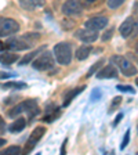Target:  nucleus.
Instances as JSON below:
<instances>
[{
	"instance_id": "9",
	"label": "nucleus",
	"mask_w": 138,
	"mask_h": 155,
	"mask_svg": "<svg viewBox=\"0 0 138 155\" xmlns=\"http://www.w3.org/2000/svg\"><path fill=\"white\" fill-rule=\"evenodd\" d=\"M82 10H83V4H82V0H66L62 6V13L65 15H79L82 14Z\"/></svg>"
},
{
	"instance_id": "24",
	"label": "nucleus",
	"mask_w": 138,
	"mask_h": 155,
	"mask_svg": "<svg viewBox=\"0 0 138 155\" xmlns=\"http://www.w3.org/2000/svg\"><path fill=\"white\" fill-rule=\"evenodd\" d=\"M116 89L120 91H124V93H130V94H134L135 93V89H133L131 86H124V84H117Z\"/></svg>"
},
{
	"instance_id": "32",
	"label": "nucleus",
	"mask_w": 138,
	"mask_h": 155,
	"mask_svg": "<svg viewBox=\"0 0 138 155\" xmlns=\"http://www.w3.org/2000/svg\"><path fill=\"white\" fill-rule=\"evenodd\" d=\"M11 74H6V72H2V79H7V78H11Z\"/></svg>"
},
{
	"instance_id": "37",
	"label": "nucleus",
	"mask_w": 138,
	"mask_h": 155,
	"mask_svg": "<svg viewBox=\"0 0 138 155\" xmlns=\"http://www.w3.org/2000/svg\"><path fill=\"white\" fill-rule=\"evenodd\" d=\"M137 132H138V122H137Z\"/></svg>"
},
{
	"instance_id": "33",
	"label": "nucleus",
	"mask_w": 138,
	"mask_h": 155,
	"mask_svg": "<svg viewBox=\"0 0 138 155\" xmlns=\"http://www.w3.org/2000/svg\"><path fill=\"white\" fill-rule=\"evenodd\" d=\"M2 133H4V120L2 119Z\"/></svg>"
},
{
	"instance_id": "28",
	"label": "nucleus",
	"mask_w": 138,
	"mask_h": 155,
	"mask_svg": "<svg viewBox=\"0 0 138 155\" xmlns=\"http://www.w3.org/2000/svg\"><path fill=\"white\" fill-rule=\"evenodd\" d=\"M130 141V130H127L124 134V137H123V141H122V145H120V150H124L126 148V145L129 144Z\"/></svg>"
},
{
	"instance_id": "20",
	"label": "nucleus",
	"mask_w": 138,
	"mask_h": 155,
	"mask_svg": "<svg viewBox=\"0 0 138 155\" xmlns=\"http://www.w3.org/2000/svg\"><path fill=\"white\" fill-rule=\"evenodd\" d=\"M2 87L3 89H25L26 83H24V82H7Z\"/></svg>"
},
{
	"instance_id": "16",
	"label": "nucleus",
	"mask_w": 138,
	"mask_h": 155,
	"mask_svg": "<svg viewBox=\"0 0 138 155\" xmlns=\"http://www.w3.org/2000/svg\"><path fill=\"white\" fill-rule=\"evenodd\" d=\"M84 87L86 86H79V87H76V89H73V90H71L69 93L65 96V101H64V107H68L69 104H71V101L73 100L75 97L77 96V94H80L82 91L84 90Z\"/></svg>"
},
{
	"instance_id": "12",
	"label": "nucleus",
	"mask_w": 138,
	"mask_h": 155,
	"mask_svg": "<svg viewBox=\"0 0 138 155\" xmlns=\"http://www.w3.org/2000/svg\"><path fill=\"white\" fill-rule=\"evenodd\" d=\"M116 76H117V69H116L115 64L105 65V67L97 74V78H100V79H112V78H116Z\"/></svg>"
},
{
	"instance_id": "2",
	"label": "nucleus",
	"mask_w": 138,
	"mask_h": 155,
	"mask_svg": "<svg viewBox=\"0 0 138 155\" xmlns=\"http://www.w3.org/2000/svg\"><path fill=\"white\" fill-rule=\"evenodd\" d=\"M54 55L61 65H68L72 60V47L69 43L62 42L54 46Z\"/></svg>"
},
{
	"instance_id": "19",
	"label": "nucleus",
	"mask_w": 138,
	"mask_h": 155,
	"mask_svg": "<svg viewBox=\"0 0 138 155\" xmlns=\"http://www.w3.org/2000/svg\"><path fill=\"white\" fill-rule=\"evenodd\" d=\"M105 0H82V4H83L84 8H94V7H98L100 4H102Z\"/></svg>"
},
{
	"instance_id": "4",
	"label": "nucleus",
	"mask_w": 138,
	"mask_h": 155,
	"mask_svg": "<svg viewBox=\"0 0 138 155\" xmlns=\"http://www.w3.org/2000/svg\"><path fill=\"white\" fill-rule=\"evenodd\" d=\"M54 65V58H53V54L50 53H43L42 55H39L33 61V68L37 69V71H47L50 68H53Z\"/></svg>"
},
{
	"instance_id": "31",
	"label": "nucleus",
	"mask_w": 138,
	"mask_h": 155,
	"mask_svg": "<svg viewBox=\"0 0 138 155\" xmlns=\"http://www.w3.org/2000/svg\"><path fill=\"white\" fill-rule=\"evenodd\" d=\"M66 143H68V139H65V141L62 143V148H61V154H65V147H66Z\"/></svg>"
},
{
	"instance_id": "6",
	"label": "nucleus",
	"mask_w": 138,
	"mask_h": 155,
	"mask_svg": "<svg viewBox=\"0 0 138 155\" xmlns=\"http://www.w3.org/2000/svg\"><path fill=\"white\" fill-rule=\"evenodd\" d=\"M138 32V19H134L133 17H129L124 22L120 25V35L123 38L135 36Z\"/></svg>"
},
{
	"instance_id": "22",
	"label": "nucleus",
	"mask_w": 138,
	"mask_h": 155,
	"mask_svg": "<svg viewBox=\"0 0 138 155\" xmlns=\"http://www.w3.org/2000/svg\"><path fill=\"white\" fill-rule=\"evenodd\" d=\"M102 64H105V60H100V61H97L95 64H94L93 67L88 69V72H87V78H91V76H93V74H94V72H95L97 69H98V68H100Z\"/></svg>"
},
{
	"instance_id": "27",
	"label": "nucleus",
	"mask_w": 138,
	"mask_h": 155,
	"mask_svg": "<svg viewBox=\"0 0 138 155\" xmlns=\"http://www.w3.org/2000/svg\"><path fill=\"white\" fill-rule=\"evenodd\" d=\"M120 103H122V97H120V96L115 97V98H113V101H112V104H111V107H109V112H113V111H115V108L119 105Z\"/></svg>"
},
{
	"instance_id": "18",
	"label": "nucleus",
	"mask_w": 138,
	"mask_h": 155,
	"mask_svg": "<svg viewBox=\"0 0 138 155\" xmlns=\"http://www.w3.org/2000/svg\"><path fill=\"white\" fill-rule=\"evenodd\" d=\"M59 114H61V108H54V110H50L46 112L44 118H43V120L44 122H53L54 119H57L58 116H59Z\"/></svg>"
},
{
	"instance_id": "11",
	"label": "nucleus",
	"mask_w": 138,
	"mask_h": 155,
	"mask_svg": "<svg viewBox=\"0 0 138 155\" xmlns=\"http://www.w3.org/2000/svg\"><path fill=\"white\" fill-rule=\"evenodd\" d=\"M108 24V18L106 17H94V18H90L88 21H86L84 26L88 29H94V31H100V29H104Z\"/></svg>"
},
{
	"instance_id": "21",
	"label": "nucleus",
	"mask_w": 138,
	"mask_h": 155,
	"mask_svg": "<svg viewBox=\"0 0 138 155\" xmlns=\"http://www.w3.org/2000/svg\"><path fill=\"white\" fill-rule=\"evenodd\" d=\"M39 53H40V50H36V51H33V53H29V54H26L25 57H24L22 60L19 61V65H26V64H28V62H30V61H32V58L35 57L36 54H39Z\"/></svg>"
},
{
	"instance_id": "36",
	"label": "nucleus",
	"mask_w": 138,
	"mask_h": 155,
	"mask_svg": "<svg viewBox=\"0 0 138 155\" xmlns=\"http://www.w3.org/2000/svg\"><path fill=\"white\" fill-rule=\"evenodd\" d=\"M135 50H137V53H138V45H137V47H135Z\"/></svg>"
},
{
	"instance_id": "8",
	"label": "nucleus",
	"mask_w": 138,
	"mask_h": 155,
	"mask_svg": "<svg viewBox=\"0 0 138 155\" xmlns=\"http://www.w3.org/2000/svg\"><path fill=\"white\" fill-rule=\"evenodd\" d=\"M19 31V24L13 18H2L0 22V35L7 36V35H13Z\"/></svg>"
},
{
	"instance_id": "1",
	"label": "nucleus",
	"mask_w": 138,
	"mask_h": 155,
	"mask_svg": "<svg viewBox=\"0 0 138 155\" xmlns=\"http://www.w3.org/2000/svg\"><path fill=\"white\" fill-rule=\"evenodd\" d=\"M22 112L28 114L29 119H32L36 114H39V107H37V104H36V100H26V101H22V103L17 104L13 110L8 111V116L15 118L17 115H19V114H22Z\"/></svg>"
},
{
	"instance_id": "35",
	"label": "nucleus",
	"mask_w": 138,
	"mask_h": 155,
	"mask_svg": "<svg viewBox=\"0 0 138 155\" xmlns=\"http://www.w3.org/2000/svg\"><path fill=\"white\" fill-rule=\"evenodd\" d=\"M135 83H137V86H138V78H137V81H135Z\"/></svg>"
},
{
	"instance_id": "23",
	"label": "nucleus",
	"mask_w": 138,
	"mask_h": 155,
	"mask_svg": "<svg viewBox=\"0 0 138 155\" xmlns=\"http://www.w3.org/2000/svg\"><path fill=\"white\" fill-rule=\"evenodd\" d=\"M102 97V90L100 87H94V90L91 91V101H98Z\"/></svg>"
},
{
	"instance_id": "10",
	"label": "nucleus",
	"mask_w": 138,
	"mask_h": 155,
	"mask_svg": "<svg viewBox=\"0 0 138 155\" xmlns=\"http://www.w3.org/2000/svg\"><path fill=\"white\" fill-rule=\"evenodd\" d=\"M76 36L84 43H93V42H95L97 39H98V32L94 31V29L86 28V29H80V31H77Z\"/></svg>"
},
{
	"instance_id": "3",
	"label": "nucleus",
	"mask_w": 138,
	"mask_h": 155,
	"mask_svg": "<svg viewBox=\"0 0 138 155\" xmlns=\"http://www.w3.org/2000/svg\"><path fill=\"white\" fill-rule=\"evenodd\" d=\"M111 62L117 65L124 76H134V75L137 74V68H135L126 57H122V55H113V57L111 58Z\"/></svg>"
},
{
	"instance_id": "26",
	"label": "nucleus",
	"mask_w": 138,
	"mask_h": 155,
	"mask_svg": "<svg viewBox=\"0 0 138 155\" xmlns=\"http://www.w3.org/2000/svg\"><path fill=\"white\" fill-rule=\"evenodd\" d=\"M124 2L126 0H108V6H109V8H119Z\"/></svg>"
},
{
	"instance_id": "25",
	"label": "nucleus",
	"mask_w": 138,
	"mask_h": 155,
	"mask_svg": "<svg viewBox=\"0 0 138 155\" xmlns=\"http://www.w3.org/2000/svg\"><path fill=\"white\" fill-rule=\"evenodd\" d=\"M21 152V148H19L18 145H11V147H8V148H6L3 151V154H8V155H11V154H19Z\"/></svg>"
},
{
	"instance_id": "29",
	"label": "nucleus",
	"mask_w": 138,
	"mask_h": 155,
	"mask_svg": "<svg viewBox=\"0 0 138 155\" xmlns=\"http://www.w3.org/2000/svg\"><path fill=\"white\" fill-rule=\"evenodd\" d=\"M113 31H115V29H113V28H111V29H108V31H106V32L104 33V35H102V40H104V42H106V40H109V39L112 38V35H113Z\"/></svg>"
},
{
	"instance_id": "14",
	"label": "nucleus",
	"mask_w": 138,
	"mask_h": 155,
	"mask_svg": "<svg viewBox=\"0 0 138 155\" xmlns=\"http://www.w3.org/2000/svg\"><path fill=\"white\" fill-rule=\"evenodd\" d=\"M26 126V119H24V118H18L17 120H14L11 125H10V132L11 133H19L22 132L24 129H25Z\"/></svg>"
},
{
	"instance_id": "15",
	"label": "nucleus",
	"mask_w": 138,
	"mask_h": 155,
	"mask_svg": "<svg viewBox=\"0 0 138 155\" xmlns=\"http://www.w3.org/2000/svg\"><path fill=\"white\" fill-rule=\"evenodd\" d=\"M91 51H93L91 46H80V47L76 50V58L79 61H83V60H86V58L90 55Z\"/></svg>"
},
{
	"instance_id": "17",
	"label": "nucleus",
	"mask_w": 138,
	"mask_h": 155,
	"mask_svg": "<svg viewBox=\"0 0 138 155\" xmlns=\"http://www.w3.org/2000/svg\"><path fill=\"white\" fill-rule=\"evenodd\" d=\"M18 60V54H13V53L8 51H3L2 53V64L3 65H10L15 62Z\"/></svg>"
},
{
	"instance_id": "7",
	"label": "nucleus",
	"mask_w": 138,
	"mask_h": 155,
	"mask_svg": "<svg viewBox=\"0 0 138 155\" xmlns=\"http://www.w3.org/2000/svg\"><path fill=\"white\" fill-rule=\"evenodd\" d=\"M44 133H46V127H44V126H37V127H36V129L32 132V134L29 136L28 143H26V145H25L24 152H25V154H28V152L32 151V150L36 147V144L39 143V140L44 136Z\"/></svg>"
},
{
	"instance_id": "34",
	"label": "nucleus",
	"mask_w": 138,
	"mask_h": 155,
	"mask_svg": "<svg viewBox=\"0 0 138 155\" xmlns=\"http://www.w3.org/2000/svg\"><path fill=\"white\" fill-rule=\"evenodd\" d=\"M135 8H137V10H138V2H137V4H135Z\"/></svg>"
},
{
	"instance_id": "5",
	"label": "nucleus",
	"mask_w": 138,
	"mask_h": 155,
	"mask_svg": "<svg viewBox=\"0 0 138 155\" xmlns=\"http://www.w3.org/2000/svg\"><path fill=\"white\" fill-rule=\"evenodd\" d=\"M10 48V50H14V51H19V50H26V48L30 47V43L29 40L24 36V38H13V39H8L6 42V45H2V48Z\"/></svg>"
},
{
	"instance_id": "13",
	"label": "nucleus",
	"mask_w": 138,
	"mask_h": 155,
	"mask_svg": "<svg viewBox=\"0 0 138 155\" xmlns=\"http://www.w3.org/2000/svg\"><path fill=\"white\" fill-rule=\"evenodd\" d=\"M19 4L24 10L28 11H33L37 7H43L44 6V0H19Z\"/></svg>"
},
{
	"instance_id": "30",
	"label": "nucleus",
	"mask_w": 138,
	"mask_h": 155,
	"mask_svg": "<svg viewBox=\"0 0 138 155\" xmlns=\"http://www.w3.org/2000/svg\"><path fill=\"white\" fill-rule=\"evenodd\" d=\"M122 118H123V114H122V112H120V114H119V115L116 116V119H115V122H113V126H116V125H117V123H119V122H120V119H122Z\"/></svg>"
}]
</instances>
